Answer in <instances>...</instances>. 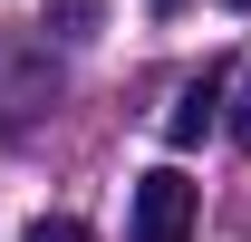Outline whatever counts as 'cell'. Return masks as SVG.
Listing matches in <instances>:
<instances>
[{"instance_id": "6da1fadb", "label": "cell", "mask_w": 251, "mask_h": 242, "mask_svg": "<svg viewBox=\"0 0 251 242\" xmlns=\"http://www.w3.org/2000/svg\"><path fill=\"white\" fill-rule=\"evenodd\" d=\"M193 213H203V184H193L184 165H155V175H135L126 242H193Z\"/></svg>"}, {"instance_id": "7a4b0ae2", "label": "cell", "mask_w": 251, "mask_h": 242, "mask_svg": "<svg viewBox=\"0 0 251 242\" xmlns=\"http://www.w3.org/2000/svg\"><path fill=\"white\" fill-rule=\"evenodd\" d=\"M232 107V78L222 68H203V78H184L174 88V107H164V146H203V126Z\"/></svg>"}, {"instance_id": "3957f363", "label": "cell", "mask_w": 251, "mask_h": 242, "mask_svg": "<svg viewBox=\"0 0 251 242\" xmlns=\"http://www.w3.org/2000/svg\"><path fill=\"white\" fill-rule=\"evenodd\" d=\"M49 97H58V78H49V68L29 78V59H20V39H0V117L20 126L29 107H49Z\"/></svg>"}, {"instance_id": "277c9868", "label": "cell", "mask_w": 251, "mask_h": 242, "mask_svg": "<svg viewBox=\"0 0 251 242\" xmlns=\"http://www.w3.org/2000/svg\"><path fill=\"white\" fill-rule=\"evenodd\" d=\"M39 20H49L58 39H97L106 30V0H39Z\"/></svg>"}, {"instance_id": "5b68a950", "label": "cell", "mask_w": 251, "mask_h": 242, "mask_svg": "<svg viewBox=\"0 0 251 242\" xmlns=\"http://www.w3.org/2000/svg\"><path fill=\"white\" fill-rule=\"evenodd\" d=\"M20 242H87V223H77V213H49V223H29Z\"/></svg>"}, {"instance_id": "8992f818", "label": "cell", "mask_w": 251, "mask_h": 242, "mask_svg": "<svg viewBox=\"0 0 251 242\" xmlns=\"http://www.w3.org/2000/svg\"><path fill=\"white\" fill-rule=\"evenodd\" d=\"M232 136L251 146V59H242V78H232Z\"/></svg>"}, {"instance_id": "52a82bcc", "label": "cell", "mask_w": 251, "mask_h": 242, "mask_svg": "<svg viewBox=\"0 0 251 242\" xmlns=\"http://www.w3.org/2000/svg\"><path fill=\"white\" fill-rule=\"evenodd\" d=\"M145 10H184V0H145Z\"/></svg>"}, {"instance_id": "ba28073f", "label": "cell", "mask_w": 251, "mask_h": 242, "mask_svg": "<svg viewBox=\"0 0 251 242\" xmlns=\"http://www.w3.org/2000/svg\"><path fill=\"white\" fill-rule=\"evenodd\" d=\"M232 10H251V0H232Z\"/></svg>"}]
</instances>
